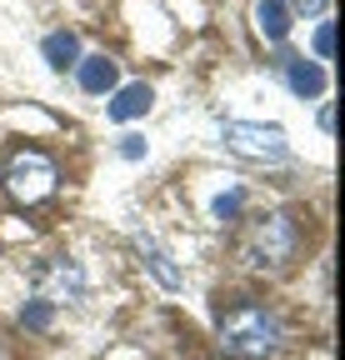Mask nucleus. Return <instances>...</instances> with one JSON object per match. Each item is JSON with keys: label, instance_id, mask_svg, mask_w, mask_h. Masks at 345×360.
Segmentation results:
<instances>
[{"label": "nucleus", "instance_id": "10", "mask_svg": "<svg viewBox=\"0 0 345 360\" xmlns=\"http://www.w3.org/2000/svg\"><path fill=\"white\" fill-rule=\"evenodd\" d=\"M40 56H46L56 70L80 65V35H75V30H51L46 40H40Z\"/></svg>", "mask_w": 345, "mask_h": 360}, {"label": "nucleus", "instance_id": "9", "mask_svg": "<svg viewBox=\"0 0 345 360\" xmlns=\"http://www.w3.org/2000/svg\"><path fill=\"white\" fill-rule=\"evenodd\" d=\"M150 101H155V90H150L145 80L120 85V90H115V101L105 105V115H110V120H136V115H145V110H150Z\"/></svg>", "mask_w": 345, "mask_h": 360}, {"label": "nucleus", "instance_id": "3", "mask_svg": "<svg viewBox=\"0 0 345 360\" xmlns=\"http://www.w3.org/2000/svg\"><path fill=\"white\" fill-rule=\"evenodd\" d=\"M56 191V160L40 155V150H20L11 165H6V195L15 205H35Z\"/></svg>", "mask_w": 345, "mask_h": 360}, {"label": "nucleus", "instance_id": "5", "mask_svg": "<svg viewBox=\"0 0 345 360\" xmlns=\"http://www.w3.org/2000/svg\"><path fill=\"white\" fill-rule=\"evenodd\" d=\"M285 85L295 90V96H306V101H315V96H325V85H330V75H325V65L320 60H285Z\"/></svg>", "mask_w": 345, "mask_h": 360}, {"label": "nucleus", "instance_id": "15", "mask_svg": "<svg viewBox=\"0 0 345 360\" xmlns=\"http://www.w3.org/2000/svg\"><path fill=\"white\" fill-rule=\"evenodd\" d=\"M330 40H335V30L320 25V30H315V60H330Z\"/></svg>", "mask_w": 345, "mask_h": 360}, {"label": "nucleus", "instance_id": "7", "mask_svg": "<svg viewBox=\"0 0 345 360\" xmlns=\"http://www.w3.org/2000/svg\"><path fill=\"white\" fill-rule=\"evenodd\" d=\"M255 35L271 40V45H280L290 35V6L285 0H255Z\"/></svg>", "mask_w": 345, "mask_h": 360}, {"label": "nucleus", "instance_id": "12", "mask_svg": "<svg viewBox=\"0 0 345 360\" xmlns=\"http://www.w3.org/2000/svg\"><path fill=\"white\" fill-rule=\"evenodd\" d=\"M51 315H56L51 300H30V305L20 310V326H25V330H46V326H51Z\"/></svg>", "mask_w": 345, "mask_h": 360}, {"label": "nucleus", "instance_id": "11", "mask_svg": "<svg viewBox=\"0 0 345 360\" xmlns=\"http://www.w3.org/2000/svg\"><path fill=\"white\" fill-rule=\"evenodd\" d=\"M136 245H141V255H145V265L155 270V281H160L165 290H181V281H185V276H181V270H176V265H170V255H165V250H160V245H155L150 236H141Z\"/></svg>", "mask_w": 345, "mask_h": 360}, {"label": "nucleus", "instance_id": "1", "mask_svg": "<svg viewBox=\"0 0 345 360\" xmlns=\"http://www.w3.org/2000/svg\"><path fill=\"white\" fill-rule=\"evenodd\" d=\"M280 345V321L255 305V300H240L221 315V350L235 355V360H266L271 350Z\"/></svg>", "mask_w": 345, "mask_h": 360}, {"label": "nucleus", "instance_id": "14", "mask_svg": "<svg viewBox=\"0 0 345 360\" xmlns=\"http://www.w3.org/2000/svg\"><path fill=\"white\" fill-rule=\"evenodd\" d=\"M120 155L125 160H141L145 155V141H141V135H120Z\"/></svg>", "mask_w": 345, "mask_h": 360}, {"label": "nucleus", "instance_id": "2", "mask_svg": "<svg viewBox=\"0 0 345 360\" xmlns=\"http://www.w3.org/2000/svg\"><path fill=\"white\" fill-rule=\"evenodd\" d=\"M226 150H235L240 160H266V165H280L290 160V141L280 125H261V120H226L221 130Z\"/></svg>", "mask_w": 345, "mask_h": 360}, {"label": "nucleus", "instance_id": "13", "mask_svg": "<svg viewBox=\"0 0 345 360\" xmlns=\"http://www.w3.org/2000/svg\"><path fill=\"white\" fill-rule=\"evenodd\" d=\"M240 200H245L240 191H226V195H215V205H210V215H215V220H221V225H226V220H235V210H240Z\"/></svg>", "mask_w": 345, "mask_h": 360}, {"label": "nucleus", "instance_id": "8", "mask_svg": "<svg viewBox=\"0 0 345 360\" xmlns=\"http://www.w3.org/2000/svg\"><path fill=\"white\" fill-rule=\"evenodd\" d=\"M75 75H80V90H91V96H105V90H115V80H120L110 56H80Z\"/></svg>", "mask_w": 345, "mask_h": 360}, {"label": "nucleus", "instance_id": "6", "mask_svg": "<svg viewBox=\"0 0 345 360\" xmlns=\"http://www.w3.org/2000/svg\"><path fill=\"white\" fill-rule=\"evenodd\" d=\"M40 290H56V300H80V290H85V276L75 265H65V260H51V265H40Z\"/></svg>", "mask_w": 345, "mask_h": 360}, {"label": "nucleus", "instance_id": "4", "mask_svg": "<svg viewBox=\"0 0 345 360\" xmlns=\"http://www.w3.org/2000/svg\"><path fill=\"white\" fill-rule=\"evenodd\" d=\"M300 245V231H295V220L290 215H266V220H255L250 225V236H245V260L250 265H285Z\"/></svg>", "mask_w": 345, "mask_h": 360}, {"label": "nucleus", "instance_id": "16", "mask_svg": "<svg viewBox=\"0 0 345 360\" xmlns=\"http://www.w3.org/2000/svg\"><path fill=\"white\" fill-rule=\"evenodd\" d=\"M290 11H300V15H320L325 11V0H285Z\"/></svg>", "mask_w": 345, "mask_h": 360}]
</instances>
